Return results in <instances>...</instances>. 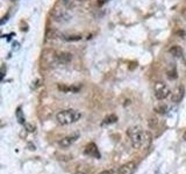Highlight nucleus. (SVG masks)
Listing matches in <instances>:
<instances>
[{"label": "nucleus", "instance_id": "5", "mask_svg": "<svg viewBox=\"0 0 186 174\" xmlns=\"http://www.w3.org/2000/svg\"><path fill=\"white\" fill-rule=\"evenodd\" d=\"M55 61L60 64H67L72 61V55L70 52H57L55 55Z\"/></svg>", "mask_w": 186, "mask_h": 174}, {"label": "nucleus", "instance_id": "6", "mask_svg": "<svg viewBox=\"0 0 186 174\" xmlns=\"http://www.w3.org/2000/svg\"><path fill=\"white\" fill-rule=\"evenodd\" d=\"M135 171H136V164L130 161V163L125 164L123 166H121L118 174H134Z\"/></svg>", "mask_w": 186, "mask_h": 174}, {"label": "nucleus", "instance_id": "16", "mask_svg": "<svg viewBox=\"0 0 186 174\" xmlns=\"http://www.w3.org/2000/svg\"><path fill=\"white\" fill-rule=\"evenodd\" d=\"M5 74H6V68H5V66H2V68H1V77L4 78Z\"/></svg>", "mask_w": 186, "mask_h": 174}, {"label": "nucleus", "instance_id": "12", "mask_svg": "<svg viewBox=\"0 0 186 174\" xmlns=\"http://www.w3.org/2000/svg\"><path fill=\"white\" fill-rule=\"evenodd\" d=\"M16 119H18V121L20 122L21 124H24V116H23V113H22V108L21 107H19L18 109H16Z\"/></svg>", "mask_w": 186, "mask_h": 174}, {"label": "nucleus", "instance_id": "3", "mask_svg": "<svg viewBox=\"0 0 186 174\" xmlns=\"http://www.w3.org/2000/svg\"><path fill=\"white\" fill-rule=\"evenodd\" d=\"M52 17L57 23H67L71 21L72 15L69 13V11L63 8H55L52 11Z\"/></svg>", "mask_w": 186, "mask_h": 174}, {"label": "nucleus", "instance_id": "7", "mask_svg": "<svg viewBox=\"0 0 186 174\" xmlns=\"http://www.w3.org/2000/svg\"><path fill=\"white\" fill-rule=\"evenodd\" d=\"M85 153L86 154H89L91 157H96V158H100V153L98 151V147L97 145L94 143H90L86 145V147H85Z\"/></svg>", "mask_w": 186, "mask_h": 174}, {"label": "nucleus", "instance_id": "10", "mask_svg": "<svg viewBox=\"0 0 186 174\" xmlns=\"http://www.w3.org/2000/svg\"><path fill=\"white\" fill-rule=\"evenodd\" d=\"M169 52H170L171 56L176 57V58H181L184 56V50L181 49V46H172L169 49Z\"/></svg>", "mask_w": 186, "mask_h": 174}, {"label": "nucleus", "instance_id": "15", "mask_svg": "<svg viewBox=\"0 0 186 174\" xmlns=\"http://www.w3.org/2000/svg\"><path fill=\"white\" fill-rule=\"evenodd\" d=\"M99 174H113V171H111V169H107V171H103V172H100Z\"/></svg>", "mask_w": 186, "mask_h": 174}, {"label": "nucleus", "instance_id": "11", "mask_svg": "<svg viewBox=\"0 0 186 174\" xmlns=\"http://www.w3.org/2000/svg\"><path fill=\"white\" fill-rule=\"evenodd\" d=\"M118 121V117L115 116V115H108L106 119H105L103 123H101V125H107V124H112V123H115V122Z\"/></svg>", "mask_w": 186, "mask_h": 174}, {"label": "nucleus", "instance_id": "18", "mask_svg": "<svg viewBox=\"0 0 186 174\" xmlns=\"http://www.w3.org/2000/svg\"><path fill=\"white\" fill-rule=\"evenodd\" d=\"M183 57H184V62H185V63H186V52L184 53V56H183Z\"/></svg>", "mask_w": 186, "mask_h": 174}, {"label": "nucleus", "instance_id": "17", "mask_svg": "<svg viewBox=\"0 0 186 174\" xmlns=\"http://www.w3.org/2000/svg\"><path fill=\"white\" fill-rule=\"evenodd\" d=\"M62 1H63V2H64V4H65V5H67V4H69V2H70V1H71V0H62Z\"/></svg>", "mask_w": 186, "mask_h": 174}, {"label": "nucleus", "instance_id": "9", "mask_svg": "<svg viewBox=\"0 0 186 174\" xmlns=\"http://www.w3.org/2000/svg\"><path fill=\"white\" fill-rule=\"evenodd\" d=\"M183 98H184V87L179 86V87L176 88L175 93L172 94V101L175 103H178V102H180L183 100Z\"/></svg>", "mask_w": 186, "mask_h": 174}, {"label": "nucleus", "instance_id": "2", "mask_svg": "<svg viewBox=\"0 0 186 174\" xmlns=\"http://www.w3.org/2000/svg\"><path fill=\"white\" fill-rule=\"evenodd\" d=\"M82 113L77 109H64L56 114V120L60 125H69L80 120Z\"/></svg>", "mask_w": 186, "mask_h": 174}, {"label": "nucleus", "instance_id": "14", "mask_svg": "<svg viewBox=\"0 0 186 174\" xmlns=\"http://www.w3.org/2000/svg\"><path fill=\"white\" fill-rule=\"evenodd\" d=\"M80 38H82V36H79V35H69V36H63V40H64V41H67V42L79 41Z\"/></svg>", "mask_w": 186, "mask_h": 174}, {"label": "nucleus", "instance_id": "13", "mask_svg": "<svg viewBox=\"0 0 186 174\" xmlns=\"http://www.w3.org/2000/svg\"><path fill=\"white\" fill-rule=\"evenodd\" d=\"M166 76H168V78H169L170 80H175V79H177V77H178V72H177L176 68H171V70H169V71L166 72Z\"/></svg>", "mask_w": 186, "mask_h": 174}, {"label": "nucleus", "instance_id": "20", "mask_svg": "<svg viewBox=\"0 0 186 174\" xmlns=\"http://www.w3.org/2000/svg\"><path fill=\"white\" fill-rule=\"evenodd\" d=\"M11 1H14L15 2V1H19V0H11Z\"/></svg>", "mask_w": 186, "mask_h": 174}, {"label": "nucleus", "instance_id": "4", "mask_svg": "<svg viewBox=\"0 0 186 174\" xmlns=\"http://www.w3.org/2000/svg\"><path fill=\"white\" fill-rule=\"evenodd\" d=\"M154 92H155V96L158 100H164L170 95V88L168 87V85L163 81H157L154 86Z\"/></svg>", "mask_w": 186, "mask_h": 174}, {"label": "nucleus", "instance_id": "1", "mask_svg": "<svg viewBox=\"0 0 186 174\" xmlns=\"http://www.w3.org/2000/svg\"><path fill=\"white\" fill-rule=\"evenodd\" d=\"M127 136L130 139V144L132 146L139 150L141 149L144 144L147 143L150 138L149 132H147L145 130H143L142 127L140 125H133V127H129L127 129Z\"/></svg>", "mask_w": 186, "mask_h": 174}, {"label": "nucleus", "instance_id": "19", "mask_svg": "<svg viewBox=\"0 0 186 174\" xmlns=\"http://www.w3.org/2000/svg\"><path fill=\"white\" fill-rule=\"evenodd\" d=\"M184 139H185V141H186V132H185V134H184Z\"/></svg>", "mask_w": 186, "mask_h": 174}, {"label": "nucleus", "instance_id": "8", "mask_svg": "<svg viewBox=\"0 0 186 174\" xmlns=\"http://www.w3.org/2000/svg\"><path fill=\"white\" fill-rule=\"evenodd\" d=\"M78 137H79L78 134H77V135H72V136L64 137V138L60 139V145L62 147H67V146H70L71 144H73L74 142L78 139Z\"/></svg>", "mask_w": 186, "mask_h": 174}]
</instances>
